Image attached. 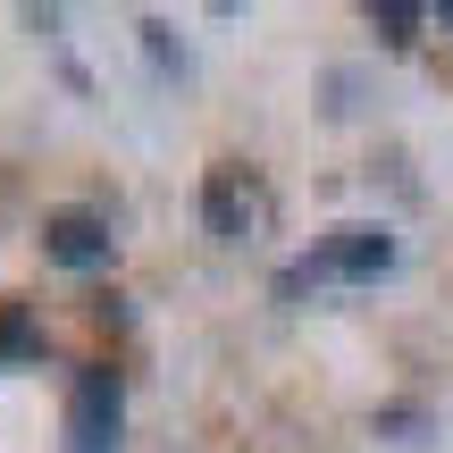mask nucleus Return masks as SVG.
I'll list each match as a JSON object with an SVG mask.
<instances>
[{
  "mask_svg": "<svg viewBox=\"0 0 453 453\" xmlns=\"http://www.w3.org/2000/svg\"><path fill=\"white\" fill-rule=\"evenodd\" d=\"M395 269V226L378 219H353V226H327L311 252L286 260V277H277V294H303V286H378V277Z\"/></svg>",
  "mask_w": 453,
  "mask_h": 453,
  "instance_id": "f257e3e1",
  "label": "nucleus"
},
{
  "mask_svg": "<svg viewBox=\"0 0 453 453\" xmlns=\"http://www.w3.org/2000/svg\"><path fill=\"white\" fill-rule=\"evenodd\" d=\"M118 428H127V378L110 361H84L67 387V453H118Z\"/></svg>",
  "mask_w": 453,
  "mask_h": 453,
  "instance_id": "f03ea898",
  "label": "nucleus"
},
{
  "mask_svg": "<svg viewBox=\"0 0 453 453\" xmlns=\"http://www.w3.org/2000/svg\"><path fill=\"white\" fill-rule=\"evenodd\" d=\"M110 252H118V235H110V219L101 211H50L42 219V260L50 269H110Z\"/></svg>",
  "mask_w": 453,
  "mask_h": 453,
  "instance_id": "7ed1b4c3",
  "label": "nucleus"
},
{
  "mask_svg": "<svg viewBox=\"0 0 453 453\" xmlns=\"http://www.w3.org/2000/svg\"><path fill=\"white\" fill-rule=\"evenodd\" d=\"M252 219H260V194H252V177H243L235 160H219L211 177H202V226H211L219 243H243V235H252Z\"/></svg>",
  "mask_w": 453,
  "mask_h": 453,
  "instance_id": "20e7f679",
  "label": "nucleus"
},
{
  "mask_svg": "<svg viewBox=\"0 0 453 453\" xmlns=\"http://www.w3.org/2000/svg\"><path fill=\"white\" fill-rule=\"evenodd\" d=\"M42 353V319H34V303H0V378L17 370V361Z\"/></svg>",
  "mask_w": 453,
  "mask_h": 453,
  "instance_id": "39448f33",
  "label": "nucleus"
},
{
  "mask_svg": "<svg viewBox=\"0 0 453 453\" xmlns=\"http://www.w3.org/2000/svg\"><path fill=\"white\" fill-rule=\"evenodd\" d=\"M134 34H143V59L160 67V76H185V42H177V26H168V17H143Z\"/></svg>",
  "mask_w": 453,
  "mask_h": 453,
  "instance_id": "423d86ee",
  "label": "nucleus"
},
{
  "mask_svg": "<svg viewBox=\"0 0 453 453\" xmlns=\"http://www.w3.org/2000/svg\"><path fill=\"white\" fill-rule=\"evenodd\" d=\"M428 428H437V420H428L420 403H387V411H378V437H387V445H428Z\"/></svg>",
  "mask_w": 453,
  "mask_h": 453,
  "instance_id": "0eeeda50",
  "label": "nucleus"
},
{
  "mask_svg": "<svg viewBox=\"0 0 453 453\" xmlns=\"http://www.w3.org/2000/svg\"><path fill=\"white\" fill-rule=\"evenodd\" d=\"M370 26L387 34L395 50H403V42H411V26H420V9H411V0H370Z\"/></svg>",
  "mask_w": 453,
  "mask_h": 453,
  "instance_id": "6e6552de",
  "label": "nucleus"
},
{
  "mask_svg": "<svg viewBox=\"0 0 453 453\" xmlns=\"http://www.w3.org/2000/svg\"><path fill=\"white\" fill-rule=\"evenodd\" d=\"M437 26H445V34H453V0H445V9H437Z\"/></svg>",
  "mask_w": 453,
  "mask_h": 453,
  "instance_id": "1a4fd4ad",
  "label": "nucleus"
}]
</instances>
